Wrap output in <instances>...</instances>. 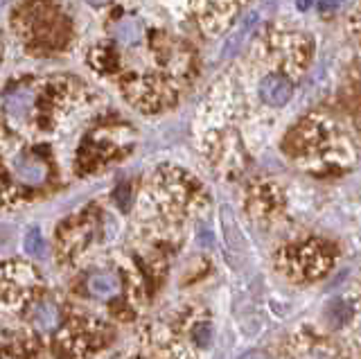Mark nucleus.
I'll use <instances>...</instances> for the list:
<instances>
[{
    "instance_id": "f257e3e1",
    "label": "nucleus",
    "mask_w": 361,
    "mask_h": 359,
    "mask_svg": "<svg viewBox=\"0 0 361 359\" xmlns=\"http://www.w3.org/2000/svg\"><path fill=\"white\" fill-rule=\"evenodd\" d=\"M14 30L32 54H56L73 35L71 20L52 0H27L18 7Z\"/></svg>"
},
{
    "instance_id": "f03ea898",
    "label": "nucleus",
    "mask_w": 361,
    "mask_h": 359,
    "mask_svg": "<svg viewBox=\"0 0 361 359\" xmlns=\"http://www.w3.org/2000/svg\"><path fill=\"white\" fill-rule=\"evenodd\" d=\"M248 0H183V9L199 35L214 39L228 30Z\"/></svg>"
},
{
    "instance_id": "7ed1b4c3",
    "label": "nucleus",
    "mask_w": 361,
    "mask_h": 359,
    "mask_svg": "<svg viewBox=\"0 0 361 359\" xmlns=\"http://www.w3.org/2000/svg\"><path fill=\"white\" fill-rule=\"evenodd\" d=\"M11 174L18 183L30 185V188H39L45 185L50 178V167L45 163L37 152H20L11 159Z\"/></svg>"
},
{
    "instance_id": "20e7f679",
    "label": "nucleus",
    "mask_w": 361,
    "mask_h": 359,
    "mask_svg": "<svg viewBox=\"0 0 361 359\" xmlns=\"http://www.w3.org/2000/svg\"><path fill=\"white\" fill-rule=\"evenodd\" d=\"M293 80L282 73H264L257 82V97L271 109L285 107L293 95Z\"/></svg>"
},
{
    "instance_id": "39448f33",
    "label": "nucleus",
    "mask_w": 361,
    "mask_h": 359,
    "mask_svg": "<svg viewBox=\"0 0 361 359\" xmlns=\"http://www.w3.org/2000/svg\"><path fill=\"white\" fill-rule=\"evenodd\" d=\"M32 323L43 332H52L61 325V308L50 298H41L32 310Z\"/></svg>"
},
{
    "instance_id": "423d86ee",
    "label": "nucleus",
    "mask_w": 361,
    "mask_h": 359,
    "mask_svg": "<svg viewBox=\"0 0 361 359\" xmlns=\"http://www.w3.org/2000/svg\"><path fill=\"white\" fill-rule=\"evenodd\" d=\"M88 291L95 298L102 300H111L116 298L122 291V278L113 272H104V274H95L88 278Z\"/></svg>"
},
{
    "instance_id": "0eeeda50",
    "label": "nucleus",
    "mask_w": 361,
    "mask_h": 359,
    "mask_svg": "<svg viewBox=\"0 0 361 359\" xmlns=\"http://www.w3.org/2000/svg\"><path fill=\"white\" fill-rule=\"evenodd\" d=\"M23 249H25L27 255H45V240H43V233L39 226H32L25 238H23Z\"/></svg>"
},
{
    "instance_id": "6e6552de",
    "label": "nucleus",
    "mask_w": 361,
    "mask_h": 359,
    "mask_svg": "<svg viewBox=\"0 0 361 359\" xmlns=\"http://www.w3.org/2000/svg\"><path fill=\"white\" fill-rule=\"evenodd\" d=\"M195 341L199 346H210L212 343V328L210 323H199L195 328Z\"/></svg>"
},
{
    "instance_id": "1a4fd4ad",
    "label": "nucleus",
    "mask_w": 361,
    "mask_h": 359,
    "mask_svg": "<svg viewBox=\"0 0 361 359\" xmlns=\"http://www.w3.org/2000/svg\"><path fill=\"white\" fill-rule=\"evenodd\" d=\"M240 359H271L264 351H248V353H244Z\"/></svg>"
},
{
    "instance_id": "9d476101",
    "label": "nucleus",
    "mask_w": 361,
    "mask_h": 359,
    "mask_svg": "<svg viewBox=\"0 0 361 359\" xmlns=\"http://www.w3.org/2000/svg\"><path fill=\"white\" fill-rule=\"evenodd\" d=\"M296 5H298L300 12H307V9L314 5V0H296Z\"/></svg>"
},
{
    "instance_id": "9b49d317",
    "label": "nucleus",
    "mask_w": 361,
    "mask_h": 359,
    "mask_svg": "<svg viewBox=\"0 0 361 359\" xmlns=\"http://www.w3.org/2000/svg\"><path fill=\"white\" fill-rule=\"evenodd\" d=\"M90 5H104V3H109V0H88Z\"/></svg>"
},
{
    "instance_id": "f8f14e48",
    "label": "nucleus",
    "mask_w": 361,
    "mask_h": 359,
    "mask_svg": "<svg viewBox=\"0 0 361 359\" xmlns=\"http://www.w3.org/2000/svg\"><path fill=\"white\" fill-rule=\"evenodd\" d=\"M0 57H3V35H0Z\"/></svg>"
}]
</instances>
